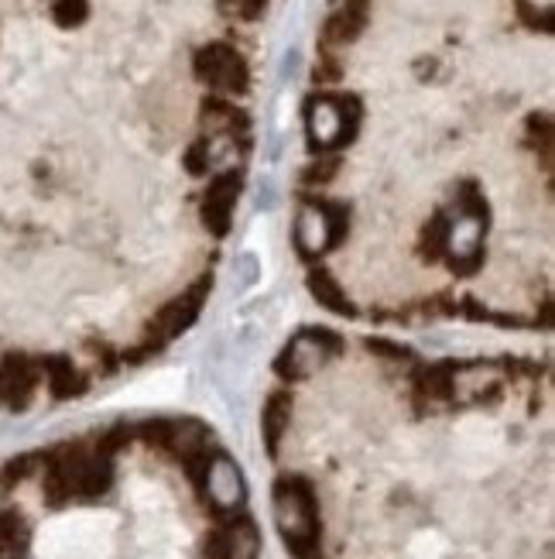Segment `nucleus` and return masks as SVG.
Instances as JSON below:
<instances>
[{
	"mask_svg": "<svg viewBox=\"0 0 555 559\" xmlns=\"http://www.w3.org/2000/svg\"><path fill=\"white\" fill-rule=\"evenodd\" d=\"M360 100L357 97H312L305 103V131L316 151H336L357 138L360 127Z\"/></svg>",
	"mask_w": 555,
	"mask_h": 559,
	"instance_id": "obj_4",
	"label": "nucleus"
},
{
	"mask_svg": "<svg viewBox=\"0 0 555 559\" xmlns=\"http://www.w3.org/2000/svg\"><path fill=\"white\" fill-rule=\"evenodd\" d=\"M131 443H134V422H114V426L103 429V433L96 436V446L107 450L110 457H117V453L127 450Z\"/></svg>",
	"mask_w": 555,
	"mask_h": 559,
	"instance_id": "obj_20",
	"label": "nucleus"
},
{
	"mask_svg": "<svg viewBox=\"0 0 555 559\" xmlns=\"http://www.w3.org/2000/svg\"><path fill=\"white\" fill-rule=\"evenodd\" d=\"M364 28H367V7L364 4L336 7L323 25V38H326V45H350V42H357Z\"/></svg>",
	"mask_w": 555,
	"mask_h": 559,
	"instance_id": "obj_17",
	"label": "nucleus"
},
{
	"mask_svg": "<svg viewBox=\"0 0 555 559\" xmlns=\"http://www.w3.org/2000/svg\"><path fill=\"white\" fill-rule=\"evenodd\" d=\"M261 556V529L247 511L223 515L220 525L206 535L203 559H257Z\"/></svg>",
	"mask_w": 555,
	"mask_h": 559,
	"instance_id": "obj_9",
	"label": "nucleus"
},
{
	"mask_svg": "<svg viewBox=\"0 0 555 559\" xmlns=\"http://www.w3.org/2000/svg\"><path fill=\"white\" fill-rule=\"evenodd\" d=\"M31 549V525L18 508H0V559H24Z\"/></svg>",
	"mask_w": 555,
	"mask_h": 559,
	"instance_id": "obj_16",
	"label": "nucleus"
},
{
	"mask_svg": "<svg viewBox=\"0 0 555 559\" xmlns=\"http://www.w3.org/2000/svg\"><path fill=\"white\" fill-rule=\"evenodd\" d=\"M90 354H93V361H96V367H100V374L103 378H110V374L117 371L120 367V354L114 347H110V343H90Z\"/></svg>",
	"mask_w": 555,
	"mask_h": 559,
	"instance_id": "obj_24",
	"label": "nucleus"
},
{
	"mask_svg": "<svg viewBox=\"0 0 555 559\" xmlns=\"http://www.w3.org/2000/svg\"><path fill=\"white\" fill-rule=\"evenodd\" d=\"M38 388H42L38 357L24 354V350H7V354H0V405H4L7 412L31 409Z\"/></svg>",
	"mask_w": 555,
	"mask_h": 559,
	"instance_id": "obj_10",
	"label": "nucleus"
},
{
	"mask_svg": "<svg viewBox=\"0 0 555 559\" xmlns=\"http://www.w3.org/2000/svg\"><path fill=\"white\" fill-rule=\"evenodd\" d=\"M343 337L329 326H302L292 340L285 343V350L275 357V374L285 385H295V381H305L319 371L326 361L343 354Z\"/></svg>",
	"mask_w": 555,
	"mask_h": 559,
	"instance_id": "obj_3",
	"label": "nucleus"
},
{
	"mask_svg": "<svg viewBox=\"0 0 555 559\" xmlns=\"http://www.w3.org/2000/svg\"><path fill=\"white\" fill-rule=\"evenodd\" d=\"M316 79H323V83H336V79H340V66H336V59H323V66L316 62Z\"/></svg>",
	"mask_w": 555,
	"mask_h": 559,
	"instance_id": "obj_26",
	"label": "nucleus"
},
{
	"mask_svg": "<svg viewBox=\"0 0 555 559\" xmlns=\"http://www.w3.org/2000/svg\"><path fill=\"white\" fill-rule=\"evenodd\" d=\"M292 409H295V398L288 388H275L268 398H264V409H261V439H264V453L271 460L281 453V443L288 436V426H292Z\"/></svg>",
	"mask_w": 555,
	"mask_h": 559,
	"instance_id": "obj_13",
	"label": "nucleus"
},
{
	"mask_svg": "<svg viewBox=\"0 0 555 559\" xmlns=\"http://www.w3.org/2000/svg\"><path fill=\"white\" fill-rule=\"evenodd\" d=\"M367 350L377 357H384V361H394V364H415V350L405 347V343H394V340H367Z\"/></svg>",
	"mask_w": 555,
	"mask_h": 559,
	"instance_id": "obj_23",
	"label": "nucleus"
},
{
	"mask_svg": "<svg viewBox=\"0 0 555 559\" xmlns=\"http://www.w3.org/2000/svg\"><path fill=\"white\" fill-rule=\"evenodd\" d=\"M42 474V498L52 511H62L66 505H93V501L107 498L117 481V457L100 450L86 439H72L59 443L42 453L38 463Z\"/></svg>",
	"mask_w": 555,
	"mask_h": 559,
	"instance_id": "obj_1",
	"label": "nucleus"
},
{
	"mask_svg": "<svg viewBox=\"0 0 555 559\" xmlns=\"http://www.w3.org/2000/svg\"><path fill=\"white\" fill-rule=\"evenodd\" d=\"M446 230H449V213L439 210L429 220V227H425V241H422V254L429 261H439L446 254Z\"/></svg>",
	"mask_w": 555,
	"mask_h": 559,
	"instance_id": "obj_18",
	"label": "nucleus"
},
{
	"mask_svg": "<svg viewBox=\"0 0 555 559\" xmlns=\"http://www.w3.org/2000/svg\"><path fill=\"white\" fill-rule=\"evenodd\" d=\"M244 189V175L237 169L220 172L206 189V203H203V223L209 227L213 237H227L233 227V206H237V196Z\"/></svg>",
	"mask_w": 555,
	"mask_h": 559,
	"instance_id": "obj_11",
	"label": "nucleus"
},
{
	"mask_svg": "<svg viewBox=\"0 0 555 559\" xmlns=\"http://www.w3.org/2000/svg\"><path fill=\"white\" fill-rule=\"evenodd\" d=\"M340 172V155H333V151H323V155L316 158V162L309 165V169L302 172L305 186H326L333 175Z\"/></svg>",
	"mask_w": 555,
	"mask_h": 559,
	"instance_id": "obj_21",
	"label": "nucleus"
},
{
	"mask_svg": "<svg viewBox=\"0 0 555 559\" xmlns=\"http://www.w3.org/2000/svg\"><path fill=\"white\" fill-rule=\"evenodd\" d=\"M456 371L460 361H436L415 371V402H453L456 398Z\"/></svg>",
	"mask_w": 555,
	"mask_h": 559,
	"instance_id": "obj_14",
	"label": "nucleus"
},
{
	"mask_svg": "<svg viewBox=\"0 0 555 559\" xmlns=\"http://www.w3.org/2000/svg\"><path fill=\"white\" fill-rule=\"evenodd\" d=\"M199 494L209 505L216 518L233 515V511H244L247 505V481L240 463L223 450H213L209 457V467L203 474V484H199Z\"/></svg>",
	"mask_w": 555,
	"mask_h": 559,
	"instance_id": "obj_7",
	"label": "nucleus"
},
{
	"mask_svg": "<svg viewBox=\"0 0 555 559\" xmlns=\"http://www.w3.org/2000/svg\"><path fill=\"white\" fill-rule=\"evenodd\" d=\"M90 18V0H52V21L59 28H79Z\"/></svg>",
	"mask_w": 555,
	"mask_h": 559,
	"instance_id": "obj_19",
	"label": "nucleus"
},
{
	"mask_svg": "<svg viewBox=\"0 0 555 559\" xmlns=\"http://www.w3.org/2000/svg\"><path fill=\"white\" fill-rule=\"evenodd\" d=\"M196 76L203 79L209 90L227 93V97H240L251 86V69H247L244 55L223 42L203 45L196 52Z\"/></svg>",
	"mask_w": 555,
	"mask_h": 559,
	"instance_id": "obj_8",
	"label": "nucleus"
},
{
	"mask_svg": "<svg viewBox=\"0 0 555 559\" xmlns=\"http://www.w3.org/2000/svg\"><path fill=\"white\" fill-rule=\"evenodd\" d=\"M350 230V210L343 203H305L295 213L292 241L302 258H323L326 251L343 244Z\"/></svg>",
	"mask_w": 555,
	"mask_h": 559,
	"instance_id": "obj_5",
	"label": "nucleus"
},
{
	"mask_svg": "<svg viewBox=\"0 0 555 559\" xmlns=\"http://www.w3.org/2000/svg\"><path fill=\"white\" fill-rule=\"evenodd\" d=\"M305 282H309L312 299H316L323 309H329V313H336V316H357V306L350 302L347 289H343L340 278H336L329 268H312Z\"/></svg>",
	"mask_w": 555,
	"mask_h": 559,
	"instance_id": "obj_15",
	"label": "nucleus"
},
{
	"mask_svg": "<svg viewBox=\"0 0 555 559\" xmlns=\"http://www.w3.org/2000/svg\"><path fill=\"white\" fill-rule=\"evenodd\" d=\"M185 172H189V175H209V172H213V169H209V158H206V141L185 155Z\"/></svg>",
	"mask_w": 555,
	"mask_h": 559,
	"instance_id": "obj_25",
	"label": "nucleus"
},
{
	"mask_svg": "<svg viewBox=\"0 0 555 559\" xmlns=\"http://www.w3.org/2000/svg\"><path fill=\"white\" fill-rule=\"evenodd\" d=\"M278 535L292 559H316L323 553V518L316 484L305 474H281L271 487Z\"/></svg>",
	"mask_w": 555,
	"mask_h": 559,
	"instance_id": "obj_2",
	"label": "nucleus"
},
{
	"mask_svg": "<svg viewBox=\"0 0 555 559\" xmlns=\"http://www.w3.org/2000/svg\"><path fill=\"white\" fill-rule=\"evenodd\" d=\"M350 4H364L367 7V0H333V7H350Z\"/></svg>",
	"mask_w": 555,
	"mask_h": 559,
	"instance_id": "obj_27",
	"label": "nucleus"
},
{
	"mask_svg": "<svg viewBox=\"0 0 555 559\" xmlns=\"http://www.w3.org/2000/svg\"><path fill=\"white\" fill-rule=\"evenodd\" d=\"M216 7H220V14H227V18L257 21L264 14V7H268V0H216Z\"/></svg>",
	"mask_w": 555,
	"mask_h": 559,
	"instance_id": "obj_22",
	"label": "nucleus"
},
{
	"mask_svg": "<svg viewBox=\"0 0 555 559\" xmlns=\"http://www.w3.org/2000/svg\"><path fill=\"white\" fill-rule=\"evenodd\" d=\"M38 367H42V381L55 402H72L90 391V378L79 371V364L69 354H42Z\"/></svg>",
	"mask_w": 555,
	"mask_h": 559,
	"instance_id": "obj_12",
	"label": "nucleus"
},
{
	"mask_svg": "<svg viewBox=\"0 0 555 559\" xmlns=\"http://www.w3.org/2000/svg\"><path fill=\"white\" fill-rule=\"evenodd\" d=\"M206 299H209V282H206V278L199 285H192L189 292H182V295H175V299H168L165 306L158 309L155 316H151L148 340H144L141 347L148 350L151 357L162 354L168 343H172L175 337H182V333L189 330L192 323H196L199 313H203V306H206Z\"/></svg>",
	"mask_w": 555,
	"mask_h": 559,
	"instance_id": "obj_6",
	"label": "nucleus"
}]
</instances>
